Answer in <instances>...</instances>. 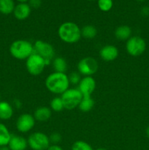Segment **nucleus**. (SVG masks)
<instances>
[{
	"label": "nucleus",
	"instance_id": "nucleus-32",
	"mask_svg": "<svg viewBox=\"0 0 149 150\" xmlns=\"http://www.w3.org/2000/svg\"><path fill=\"white\" fill-rule=\"evenodd\" d=\"M145 134H146V136H147V137L149 139V126L148 127H147V128H146Z\"/></svg>",
	"mask_w": 149,
	"mask_h": 150
},
{
	"label": "nucleus",
	"instance_id": "nucleus-17",
	"mask_svg": "<svg viewBox=\"0 0 149 150\" xmlns=\"http://www.w3.org/2000/svg\"><path fill=\"white\" fill-rule=\"evenodd\" d=\"M132 30L131 27L127 25H122L116 28L115 31V36L119 40H127L131 37Z\"/></svg>",
	"mask_w": 149,
	"mask_h": 150
},
{
	"label": "nucleus",
	"instance_id": "nucleus-30",
	"mask_svg": "<svg viewBox=\"0 0 149 150\" xmlns=\"http://www.w3.org/2000/svg\"><path fill=\"white\" fill-rule=\"evenodd\" d=\"M47 150H64L62 149V147L59 146L58 144H51L50 145L49 147L47 149Z\"/></svg>",
	"mask_w": 149,
	"mask_h": 150
},
{
	"label": "nucleus",
	"instance_id": "nucleus-13",
	"mask_svg": "<svg viewBox=\"0 0 149 150\" xmlns=\"http://www.w3.org/2000/svg\"><path fill=\"white\" fill-rule=\"evenodd\" d=\"M32 9L27 3H19L15 7L13 15L18 20L23 21L28 18L31 14Z\"/></svg>",
	"mask_w": 149,
	"mask_h": 150
},
{
	"label": "nucleus",
	"instance_id": "nucleus-36",
	"mask_svg": "<svg viewBox=\"0 0 149 150\" xmlns=\"http://www.w3.org/2000/svg\"><path fill=\"white\" fill-rule=\"evenodd\" d=\"M89 1H94V0H89Z\"/></svg>",
	"mask_w": 149,
	"mask_h": 150
},
{
	"label": "nucleus",
	"instance_id": "nucleus-11",
	"mask_svg": "<svg viewBox=\"0 0 149 150\" xmlns=\"http://www.w3.org/2000/svg\"><path fill=\"white\" fill-rule=\"evenodd\" d=\"M96 81L92 76H84L78 83V88L83 97L91 96L96 89Z\"/></svg>",
	"mask_w": 149,
	"mask_h": 150
},
{
	"label": "nucleus",
	"instance_id": "nucleus-25",
	"mask_svg": "<svg viewBox=\"0 0 149 150\" xmlns=\"http://www.w3.org/2000/svg\"><path fill=\"white\" fill-rule=\"evenodd\" d=\"M98 7L99 10L103 12H108L113 6L112 0H98Z\"/></svg>",
	"mask_w": 149,
	"mask_h": 150
},
{
	"label": "nucleus",
	"instance_id": "nucleus-20",
	"mask_svg": "<svg viewBox=\"0 0 149 150\" xmlns=\"http://www.w3.org/2000/svg\"><path fill=\"white\" fill-rule=\"evenodd\" d=\"M15 5L13 0H0V13L10 15L13 13Z\"/></svg>",
	"mask_w": 149,
	"mask_h": 150
},
{
	"label": "nucleus",
	"instance_id": "nucleus-27",
	"mask_svg": "<svg viewBox=\"0 0 149 150\" xmlns=\"http://www.w3.org/2000/svg\"><path fill=\"white\" fill-rule=\"evenodd\" d=\"M49 139L51 143H52L53 144H58L61 141V136L60 133L56 132V133H51V136H49Z\"/></svg>",
	"mask_w": 149,
	"mask_h": 150
},
{
	"label": "nucleus",
	"instance_id": "nucleus-29",
	"mask_svg": "<svg viewBox=\"0 0 149 150\" xmlns=\"http://www.w3.org/2000/svg\"><path fill=\"white\" fill-rule=\"evenodd\" d=\"M141 14L143 15V16H149V7H148V6H145V7H142Z\"/></svg>",
	"mask_w": 149,
	"mask_h": 150
},
{
	"label": "nucleus",
	"instance_id": "nucleus-5",
	"mask_svg": "<svg viewBox=\"0 0 149 150\" xmlns=\"http://www.w3.org/2000/svg\"><path fill=\"white\" fill-rule=\"evenodd\" d=\"M28 146L32 150H47L51 145L49 136L42 132H34L27 139Z\"/></svg>",
	"mask_w": 149,
	"mask_h": 150
},
{
	"label": "nucleus",
	"instance_id": "nucleus-26",
	"mask_svg": "<svg viewBox=\"0 0 149 150\" xmlns=\"http://www.w3.org/2000/svg\"><path fill=\"white\" fill-rule=\"evenodd\" d=\"M69 80H70V83H72V84H78L79 82L81 80L80 74L79 73L73 72V73H72L69 76Z\"/></svg>",
	"mask_w": 149,
	"mask_h": 150
},
{
	"label": "nucleus",
	"instance_id": "nucleus-16",
	"mask_svg": "<svg viewBox=\"0 0 149 150\" xmlns=\"http://www.w3.org/2000/svg\"><path fill=\"white\" fill-rule=\"evenodd\" d=\"M13 115V106L7 101H0V120H8Z\"/></svg>",
	"mask_w": 149,
	"mask_h": 150
},
{
	"label": "nucleus",
	"instance_id": "nucleus-28",
	"mask_svg": "<svg viewBox=\"0 0 149 150\" xmlns=\"http://www.w3.org/2000/svg\"><path fill=\"white\" fill-rule=\"evenodd\" d=\"M41 4H42V1L41 0H29V6L33 8H39L41 6Z\"/></svg>",
	"mask_w": 149,
	"mask_h": 150
},
{
	"label": "nucleus",
	"instance_id": "nucleus-15",
	"mask_svg": "<svg viewBox=\"0 0 149 150\" xmlns=\"http://www.w3.org/2000/svg\"><path fill=\"white\" fill-rule=\"evenodd\" d=\"M52 115L51 109L46 106H41L37 108L34 114V117L35 120L38 122H46L49 120Z\"/></svg>",
	"mask_w": 149,
	"mask_h": 150
},
{
	"label": "nucleus",
	"instance_id": "nucleus-4",
	"mask_svg": "<svg viewBox=\"0 0 149 150\" xmlns=\"http://www.w3.org/2000/svg\"><path fill=\"white\" fill-rule=\"evenodd\" d=\"M83 96L78 89L69 88L61 95L64 107L67 110H73L77 108Z\"/></svg>",
	"mask_w": 149,
	"mask_h": 150
},
{
	"label": "nucleus",
	"instance_id": "nucleus-24",
	"mask_svg": "<svg viewBox=\"0 0 149 150\" xmlns=\"http://www.w3.org/2000/svg\"><path fill=\"white\" fill-rule=\"evenodd\" d=\"M71 150H94L91 146L84 141H76L72 145Z\"/></svg>",
	"mask_w": 149,
	"mask_h": 150
},
{
	"label": "nucleus",
	"instance_id": "nucleus-34",
	"mask_svg": "<svg viewBox=\"0 0 149 150\" xmlns=\"http://www.w3.org/2000/svg\"><path fill=\"white\" fill-rule=\"evenodd\" d=\"M95 150H108V149H105V148H99V149H95Z\"/></svg>",
	"mask_w": 149,
	"mask_h": 150
},
{
	"label": "nucleus",
	"instance_id": "nucleus-18",
	"mask_svg": "<svg viewBox=\"0 0 149 150\" xmlns=\"http://www.w3.org/2000/svg\"><path fill=\"white\" fill-rule=\"evenodd\" d=\"M12 135L7 126L0 122V146H7Z\"/></svg>",
	"mask_w": 149,
	"mask_h": 150
},
{
	"label": "nucleus",
	"instance_id": "nucleus-14",
	"mask_svg": "<svg viewBox=\"0 0 149 150\" xmlns=\"http://www.w3.org/2000/svg\"><path fill=\"white\" fill-rule=\"evenodd\" d=\"M7 146L10 150H26L28 147V142L21 136H12Z\"/></svg>",
	"mask_w": 149,
	"mask_h": 150
},
{
	"label": "nucleus",
	"instance_id": "nucleus-21",
	"mask_svg": "<svg viewBox=\"0 0 149 150\" xmlns=\"http://www.w3.org/2000/svg\"><path fill=\"white\" fill-rule=\"evenodd\" d=\"M53 67L55 72L65 73L67 70V63L62 57H56L53 61Z\"/></svg>",
	"mask_w": 149,
	"mask_h": 150
},
{
	"label": "nucleus",
	"instance_id": "nucleus-19",
	"mask_svg": "<svg viewBox=\"0 0 149 150\" xmlns=\"http://www.w3.org/2000/svg\"><path fill=\"white\" fill-rule=\"evenodd\" d=\"M94 106V100L91 96L83 97L81 102L79 104L77 108L82 111V112H89Z\"/></svg>",
	"mask_w": 149,
	"mask_h": 150
},
{
	"label": "nucleus",
	"instance_id": "nucleus-31",
	"mask_svg": "<svg viewBox=\"0 0 149 150\" xmlns=\"http://www.w3.org/2000/svg\"><path fill=\"white\" fill-rule=\"evenodd\" d=\"M0 150H10V148L8 147V146H0Z\"/></svg>",
	"mask_w": 149,
	"mask_h": 150
},
{
	"label": "nucleus",
	"instance_id": "nucleus-2",
	"mask_svg": "<svg viewBox=\"0 0 149 150\" xmlns=\"http://www.w3.org/2000/svg\"><path fill=\"white\" fill-rule=\"evenodd\" d=\"M58 35L64 42L74 44L78 42L81 38V29L74 22H64L58 27Z\"/></svg>",
	"mask_w": 149,
	"mask_h": 150
},
{
	"label": "nucleus",
	"instance_id": "nucleus-10",
	"mask_svg": "<svg viewBox=\"0 0 149 150\" xmlns=\"http://www.w3.org/2000/svg\"><path fill=\"white\" fill-rule=\"evenodd\" d=\"M35 119L30 114H23L19 116L16 121V128L20 133H28L34 128L35 125Z\"/></svg>",
	"mask_w": 149,
	"mask_h": 150
},
{
	"label": "nucleus",
	"instance_id": "nucleus-3",
	"mask_svg": "<svg viewBox=\"0 0 149 150\" xmlns=\"http://www.w3.org/2000/svg\"><path fill=\"white\" fill-rule=\"evenodd\" d=\"M10 53L18 60H26L34 53V45L26 40H16L10 46Z\"/></svg>",
	"mask_w": 149,
	"mask_h": 150
},
{
	"label": "nucleus",
	"instance_id": "nucleus-12",
	"mask_svg": "<svg viewBox=\"0 0 149 150\" xmlns=\"http://www.w3.org/2000/svg\"><path fill=\"white\" fill-rule=\"evenodd\" d=\"M99 56L104 61H114L116 59L118 56V50L113 45H105L99 51Z\"/></svg>",
	"mask_w": 149,
	"mask_h": 150
},
{
	"label": "nucleus",
	"instance_id": "nucleus-22",
	"mask_svg": "<svg viewBox=\"0 0 149 150\" xmlns=\"http://www.w3.org/2000/svg\"><path fill=\"white\" fill-rule=\"evenodd\" d=\"M81 35L86 39H93L97 35V29L94 26L86 25L81 29Z\"/></svg>",
	"mask_w": 149,
	"mask_h": 150
},
{
	"label": "nucleus",
	"instance_id": "nucleus-6",
	"mask_svg": "<svg viewBox=\"0 0 149 150\" xmlns=\"http://www.w3.org/2000/svg\"><path fill=\"white\" fill-rule=\"evenodd\" d=\"M45 67V60L36 53H34L26 60V68L28 73L32 76L40 75Z\"/></svg>",
	"mask_w": 149,
	"mask_h": 150
},
{
	"label": "nucleus",
	"instance_id": "nucleus-35",
	"mask_svg": "<svg viewBox=\"0 0 149 150\" xmlns=\"http://www.w3.org/2000/svg\"><path fill=\"white\" fill-rule=\"evenodd\" d=\"M137 1H145V0H137Z\"/></svg>",
	"mask_w": 149,
	"mask_h": 150
},
{
	"label": "nucleus",
	"instance_id": "nucleus-7",
	"mask_svg": "<svg viewBox=\"0 0 149 150\" xmlns=\"http://www.w3.org/2000/svg\"><path fill=\"white\" fill-rule=\"evenodd\" d=\"M146 49V42L140 36H131L127 40L126 50L131 57H138L142 55Z\"/></svg>",
	"mask_w": 149,
	"mask_h": 150
},
{
	"label": "nucleus",
	"instance_id": "nucleus-33",
	"mask_svg": "<svg viewBox=\"0 0 149 150\" xmlns=\"http://www.w3.org/2000/svg\"><path fill=\"white\" fill-rule=\"evenodd\" d=\"M17 1H18L19 2H20V3H26V1H29V0H17Z\"/></svg>",
	"mask_w": 149,
	"mask_h": 150
},
{
	"label": "nucleus",
	"instance_id": "nucleus-1",
	"mask_svg": "<svg viewBox=\"0 0 149 150\" xmlns=\"http://www.w3.org/2000/svg\"><path fill=\"white\" fill-rule=\"evenodd\" d=\"M45 86L51 93L61 95L69 89L70 85L69 76L65 73L53 72L45 79Z\"/></svg>",
	"mask_w": 149,
	"mask_h": 150
},
{
	"label": "nucleus",
	"instance_id": "nucleus-8",
	"mask_svg": "<svg viewBox=\"0 0 149 150\" xmlns=\"http://www.w3.org/2000/svg\"><path fill=\"white\" fill-rule=\"evenodd\" d=\"M98 69H99V64L93 57H84L77 63L78 73L84 76H93L98 71Z\"/></svg>",
	"mask_w": 149,
	"mask_h": 150
},
{
	"label": "nucleus",
	"instance_id": "nucleus-9",
	"mask_svg": "<svg viewBox=\"0 0 149 150\" xmlns=\"http://www.w3.org/2000/svg\"><path fill=\"white\" fill-rule=\"evenodd\" d=\"M34 53L42 57L44 59L51 60L55 57V49L51 44L38 40L34 44Z\"/></svg>",
	"mask_w": 149,
	"mask_h": 150
},
{
	"label": "nucleus",
	"instance_id": "nucleus-23",
	"mask_svg": "<svg viewBox=\"0 0 149 150\" xmlns=\"http://www.w3.org/2000/svg\"><path fill=\"white\" fill-rule=\"evenodd\" d=\"M51 109L55 112H61L64 109V104H63L62 100L61 97H55L53 98L52 100L50 103Z\"/></svg>",
	"mask_w": 149,
	"mask_h": 150
}]
</instances>
